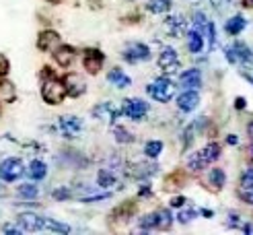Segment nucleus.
Segmentation results:
<instances>
[{"label":"nucleus","instance_id":"obj_17","mask_svg":"<svg viewBox=\"0 0 253 235\" xmlns=\"http://www.w3.org/2000/svg\"><path fill=\"white\" fill-rule=\"evenodd\" d=\"M54 58H56V62L60 66L66 68V66L72 64V60H74V49L70 46H60V47L54 49Z\"/></svg>","mask_w":253,"mask_h":235},{"label":"nucleus","instance_id":"obj_4","mask_svg":"<svg viewBox=\"0 0 253 235\" xmlns=\"http://www.w3.org/2000/svg\"><path fill=\"white\" fill-rule=\"evenodd\" d=\"M23 173V161L17 157H8L4 161H0V178L4 182H15L21 178Z\"/></svg>","mask_w":253,"mask_h":235},{"label":"nucleus","instance_id":"obj_8","mask_svg":"<svg viewBox=\"0 0 253 235\" xmlns=\"http://www.w3.org/2000/svg\"><path fill=\"white\" fill-rule=\"evenodd\" d=\"M122 58L126 62H130V64H136V62H144L150 58V49L144 44H130L122 52Z\"/></svg>","mask_w":253,"mask_h":235},{"label":"nucleus","instance_id":"obj_9","mask_svg":"<svg viewBox=\"0 0 253 235\" xmlns=\"http://www.w3.org/2000/svg\"><path fill=\"white\" fill-rule=\"evenodd\" d=\"M58 130L62 132V136H66V139H74V136L81 134L83 122L77 116H62L58 122Z\"/></svg>","mask_w":253,"mask_h":235},{"label":"nucleus","instance_id":"obj_45","mask_svg":"<svg viewBox=\"0 0 253 235\" xmlns=\"http://www.w3.org/2000/svg\"><path fill=\"white\" fill-rule=\"evenodd\" d=\"M243 6H251L253 8V0H243Z\"/></svg>","mask_w":253,"mask_h":235},{"label":"nucleus","instance_id":"obj_27","mask_svg":"<svg viewBox=\"0 0 253 235\" xmlns=\"http://www.w3.org/2000/svg\"><path fill=\"white\" fill-rule=\"evenodd\" d=\"M153 173H157V165H136L134 171H130V176L134 178H148V176H153Z\"/></svg>","mask_w":253,"mask_h":235},{"label":"nucleus","instance_id":"obj_39","mask_svg":"<svg viewBox=\"0 0 253 235\" xmlns=\"http://www.w3.org/2000/svg\"><path fill=\"white\" fill-rule=\"evenodd\" d=\"M241 198H243V202H247V204L253 206V192L251 190H243L241 192Z\"/></svg>","mask_w":253,"mask_h":235},{"label":"nucleus","instance_id":"obj_24","mask_svg":"<svg viewBox=\"0 0 253 235\" xmlns=\"http://www.w3.org/2000/svg\"><path fill=\"white\" fill-rule=\"evenodd\" d=\"M146 8L150 12H155V15H163V12H167L171 8V0H148Z\"/></svg>","mask_w":253,"mask_h":235},{"label":"nucleus","instance_id":"obj_31","mask_svg":"<svg viewBox=\"0 0 253 235\" xmlns=\"http://www.w3.org/2000/svg\"><path fill=\"white\" fill-rule=\"evenodd\" d=\"M171 223H173V217H171L169 210L167 208L159 210V229H169Z\"/></svg>","mask_w":253,"mask_h":235},{"label":"nucleus","instance_id":"obj_28","mask_svg":"<svg viewBox=\"0 0 253 235\" xmlns=\"http://www.w3.org/2000/svg\"><path fill=\"white\" fill-rule=\"evenodd\" d=\"M113 136H116V141L122 142V144H128V142L134 141V136H132L128 130H126V128H122V126H116V128H113Z\"/></svg>","mask_w":253,"mask_h":235},{"label":"nucleus","instance_id":"obj_12","mask_svg":"<svg viewBox=\"0 0 253 235\" xmlns=\"http://www.w3.org/2000/svg\"><path fill=\"white\" fill-rule=\"evenodd\" d=\"M200 103V95L196 89H185L179 97H177V107L181 111H194Z\"/></svg>","mask_w":253,"mask_h":235},{"label":"nucleus","instance_id":"obj_34","mask_svg":"<svg viewBox=\"0 0 253 235\" xmlns=\"http://www.w3.org/2000/svg\"><path fill=\"white\" fill-rule=\"evenodd\" d=\"M196 215H198V210H196V208H187V210H181L177 219H179V223H183V225H185V223H189L192 219H196Z\"/></svg>","mask_w":253,"mask_h":235},{"label":"nucleus","instance_id":"obj_13","mask_svg":"<svg viewBox=\"0 0 253 235\" xmlns=\"http://www.w3.org/2000/svg\"><path fill=\"white\" fill-rule=\"evenodd\" d=\"M19 225H21V229L33 233V231L43 229L45 227V221L40 215H35V213H23V215H19Z\"/></svg>","mask_w":253,"mask_h":235},{"label":"nucleus","instance_id":"obj_32","mask_svg":"<svg viewBox=\"0 0 253 235\" xmlns=\"http://www.w3.org/2000/svg\"><path fill=\"white\" fill-rule=\"evenodd\" d=\"M241 188L243 190H253V167H247L241 173Z\"/></svg>","mask_w":253,"mask_h":235},{"label":"nucleus","instance_id":"obj_14","mask_svg":"<svg viewBox=\"0 0 253 235\" xmlns=\"http://www.w3.org/2000/svg\"><path fill=\"white\" fill-rule=\"evenodd\" d=\"M179 85L183 89H200L202 87V72L198 68H189L179 77Z\"/></svg>","mask_w":253,"mask_h":235},{"label":"nucleus","instance_id":"obj_30","mask_svg":"<svg viewBox=\"0 0 253 235\" xmlns=\"http://www.w3.org/2000/svg\"><path fill=\"white\" fill-rule=\"evenodd\" d=\"M140 227H142V229H155V227L159 229V213H150V215L142 217Z\"/></svg>","mask_w":253,"mask_h":235},{"label":"nucleus","instance_id":"obj_19","mask_svg":"<svg viewBox=\"0 0 253 235\" xmlns=\"http://www.w3.org/2000/svg\"><path fill=\"white\" fill-rule=\"evenodd\" d=\"M107 79H109V83H113V87H118V89H126V87H130V83H132L128 74H124V70H120V68L109 70Z\"/></svg>","mask_w":253,"mask_h":235},{"label":"nucleus","instance_id":"obj_26","mask_svg":"<svg viewBox=\"0 0 253 235\" xmlns=\"http://www.w3.org/2000/svg\"><path fill=\"white\" fill-rule=\"evenodd\" d=\"M161 153H163V142H161V141H150V142L144 144V155H146V157L157 159Z\"/></svg>","mask_w":253,"mask_h":235},{"label":"nucleus","instance_id":"obj_22","mask_svg":"<svg viewBox=\"0 0 253 235\" xmlns=\"http://www.w3.org/2000/svg\"><path fill=\"white\" fill-rule=\"evenodd\" d=\"M224 171L222 169H218V167H214V169H210V173H208V182H210V186L214 190H220L222 186H224Z\"/></svg>","mask_w":253,"mask_h":235},{"label":"nucleus","instance_id":"obj_44","mask_svg":"<svg viewBox=\"0 0 253 235\" xmlns=\"http://www.w3.org/2000/svg\"><path fill=\"white\" fill-rule=\"evenodd\" d=\"M247 132L251 136V141H253V122H249V126H247Z\"/></svg>","mask_w":253,"mask_h":235},{"label":"nucleus","instance_id":"obj_46","mask_svg":"<svg viewBox=\"0 0 253 235\" xmlns=\"http://www.w3.org/2000/svg\"><path fill=\"white\" fill-rule=\"evenodd\" d=\"M6 194V188H4V186H0V196H4Z\"/></svg>","mask_w":253,"mask_h":235},{"label":"nucleus","instance_id":"obj_2","mask_svg":"<svg viewBox=\"0 0 253 235\" xmlns=\"http://www.w3.org/2000/svg\"><path fill=\"white\" fill-rule=\"evenodd\" d=\"M68 95L66 91V85L64 81H58V79H47L42 87V97H43V101L49 103V105H58L64 101V97Z\"/></svg>","mask_w":253,"mask_h":235},{"label":"nucleus","instance_id":"obj_16","mask_svg":"<svg viewBox=\"0 0 253 235\" xmlns=\"http://www.w3.org/2000/svg\"><path fill=\"white\" fill-rule=\"evenodd\" d=\"M165 31L173 37H179L185 33V21L181 15H173V17H167L165 19Z\"/></svg>","mask_w":253,"mask_h":235},{"label":"nucleus","instance_id":"obj_47","mask_svg":"<svg viewBox=\"0 0 253 235\" xmlns=\"http://www.w3.org/2000/svg\"><path fill=\"white\" fill-rule=\"evenodd\" d=\"M251 153H253V146H251Z\"/></svg>","mask_w":253,"mask_h":235},{"label":"nucleus","instance_id":"obj_11","mask_svg":"<svg viewBox=\"0 0 253 235\" xmlns=\"http://www.w3.org/2000/svg\"><path fill=\"white\" fill-rule=\"evenodd\" d=\"M64 85H66V91H68L70 97H81L86 91V85H84L83 77H81V74H74V72L66 74V77H64Z\"/></svg>","mask_w":253,"mask_h":235},{"label":"nucleus","instance_id":"obj_29","mask_svg":"<svg viewBox=\"0 0 253 235\" xmlns=\"http://www.w3.org/2000/svg\"><path fill=\"white\" fill-rule=\"evenodd\" d=\"M134 202H126L124 206H118L116 210H113V213H111V217H116V215H122V221H126V219H128L130 215H134Z\"/></svg>","mask_w":253,"mask_h":235},{"label":"nucleus","instance_id":"obj_36","mask_svg":"<svg viewBox=\"0 0 253 235\" xmlns=\"http://www.w3.org/2000/svg\"><path fill=\"white\" fill-rule=\"evenodd\" d=\"M0 91H2V95L8 99V101L15 99V91H12V85L10 83H0Z\"/></svg>","mask_w":253,"mask_h":235},{"label":"nucleus","instance_id":"obj_37","mask_svg":"<svg viewBox=\"0 0 253 235\" xmlns=\"http://www.w3.org/2000/svg\"><path fill=\"white\" fill-rule=\"evenodd\" d=\"M8 70H10V62H8V58H6L4 54H0V77H6Z\"/></svg>","mask_w":253,"mask_h":235},{"label":"nucleus","instance_id":"obj_25","mask_svg":"<svg viewBox=\"0 0 253 235\" xmlns=\"http://www.w3.org/2000/svg\"><path fill=\"white\" fill-rule=\"evenodd\" d=\"M233 49H235V54H237V58H239V60L253 62V52H251V47H249V46H245L243 42H237V44L233 46Z\"/></svg>","mask_w":253,"mask_h":235},{"label":"nucleus","instance_id":"obj_35","mask_svg":"<svg viewBox=\"0 0 253 235\" xmlns=\"http://www.w3.org/2000/svg\"><path fill=\"white\" fill-rule=\"evenodd\" d=\"M45 227L52 229V231H60V233H68L70 231L68 225H62V223H56V221H45Z\"/></svg>","mask_w":253,"mask_h":235},{"label":"nucleus","instance_id":"obj_5","mask_svg":"<svg viewBox=\"0 0 253 235\" xmlns=\"http://www.w3.org/2000/svg\"><path fill=\"white\" fill-rule=\"evenodd\" d=\"M124 114V109L118 107L116 103H111V101H105V103H99L93 107V116L101 122H107V124H113L120 116Z\"/></svg>","mask_w":253,"mask_h":235},{"label":"nucleus","instance_id":"obj_23","mask_svg":"<svg viewBox=\"0 0 253 235\" xmlns=\"http://www.w3.org/2000/svg\"><path fill=\"white\" fill-rule=\"evenodd\" d=\"M45 173H47V167H45L43 161H40V159H35L33 163L29 165V176H31L33 180H43Z\"/></svg>","mask_w":253,"mask_h":235},{"label":"nucleus","instance_id":"obj_48","mask_svg":"<svg viewBox=\"0 0 253 235\" xmlns=\"http://www.w3.org/2000/svg\"><path fill=\"white\" fill-rule=\"evenodd\" d=\"M214 2H216V0H214Z\"/></svg>","mask_w":253,"mask_h":235},{"label":"nucleus","instance_id":"obj_7","mask_svg":"<svg viewBox=\"0 0 253 235\" xmlns=\"http://www.w3.org/2000/svg\"><path fill=\"white\" fill-rule=\"evenodd\" d=\"M124 114L128 116L130 120H134V122H140L146 114H148V103L146 101H142V99H138V97H134V99H126L124 101Z\"/></svg>","mask_w":253,"mask_h":235},{"label":"nucleus","instance_id":"obj_41","mask_svg":"<svg viewBox=\"0 0 253 235\" xmlns=\"http://www.w3.org/2000/svg\"><path fill=\"white\" fill-rule=\"evenodd\" d=\"M235 105H237V109H243V107L247 105V101H245V99H243V97H237V101H235Z\"/></svg>","mask_w":253,"mask_h":235},{"label":"nucleus","instance_id":"obj_6","mask_svg":"<svg viewBox=\"0 0 253 235\" xmlns=\"http://www.w3.org/2000/svg\"><path fill=\"white\" fill-rule=\"evenodd\" d=\"M159 68L165 74H175L179 70V56L173 47H163L159 54Z\"/></svg>","mask_w":253,"mask_h":235},{"label":"nucleus","instance_id":"obj_3","mask_svg":"<svg viewBox=\"0 0 253 235\" xmlns=\"http://www.w3.org/2000/svg\"><path fill=\"white\" fill-rule=\"evenodd\" d=\"M148 95L155 99V101H159V103H167V101H171V97L175 95V85L169 81V79H165V77H161V79H157V81H153L148 85Z\"/></svg>","mask_w":253,"mask_h":235},{"label":"nucleus","instance_id":"obj_1","mask_svg":"<svg viewBox=\"0 0 253 235\" xmlns=\"http://www.w3.org/2000/svg\"><path fill=\"white\" fill-rule=\"evenodd\" d=\"M220 157V146L216 142H210L206 144L202 151H196L187 157V165L189 169H194V171H202L206 165H210L212 161H216Z\"/></svg>","mask_w":253,"mask_h":235},{"label":"nucleus","instance_id":"obj_40","mask_svg":"<svg viewBox=\"0 0 253 235\" xmlns=\"http://www.w3.org/2000/svg\"><path fill=\"white\" fill-rule=\"evenodd\" d=\"M183 204H185V198H181V196H175L171 200V206H183Z\"/></svg>","mask_w":253,"mask_h":235},{"label":"nucleus","instance_id":"obj_42","mask_svg":"<svg viewBox=\"0 0 253 235\" xmlns=\"http://www.w3.org/2000/svg\"><path fill=\"white\" fill-rule=\"evenodd\" d=\"M4 231H6V233H15V235H19V233H21V229L10 227V225H4Z\"/></svg>","mask_w":253,"mask_h":235},{"label":"nucleus","instance_id":"obj_18","mask_svg":"<svg viewBox=\"0 0 253 235\" xmlns=\"http://www.w3.org/2000/svg\"><path fill=\"white\" fill-rule=\"evenodd\" d=\"M187 47H189V52L192 54L202 52V47H204V35H202V31L192 29L187 33Z\"/></svg>","mask_w":253,"mask_h":235},{"label":"nucleus","instance_id":"obj_21","mask_svg":"<svg viewBox=\"0 0 253 235\" xmlns=\"http://www.w3.org/2000/svg\"><path fill=\"white\" fill-rule=\"evenodd\" d=\"M116 182H118V178L111 169H101L97 173V184L101 186V188H111V186H116Z\"/></svg>","mask_w":253,"mask_h":235},{"label":"nucleus","instance_id":"obj_43","mask_svg":"<svg viewBox=\"0 0 253 235\" xmlns=\"http://www.w3.org/2000/svg\"><path fill=\"white\" fill-rule=\"evenodd\" d=\"M226 142H229V144H237V136H235V134L226 136Z\"/></svg>","mask_w":253,"mask_h":235},{"label":"nucleus","instance_id":"obj_20","mask_svg":"<svg viewBox=\"0 0 253 235\" xmlns=\"http://www.w3.org/2000/svg\"><path fill=\"white\" fill-rule=\"evenodd\" d=\"M245 25H247V21H245L243 17L235 15V17H231L229 21H226L224 29H226V33H229V35H239V33H241V31L245 29Z\"/></svg>","mask_w":253,"mask_h":235},{"label":"nucleus","instance_id":"obj_33","mask_svg":"<svg viewBox=\"0 0 253 235\" xmlns=\"http://www.w3.org/2000/svg\"><path fill=\"white\" fill-rule=\"evenodd\" d=\"M19 196H23V198H35V196H37V186H33V184H23L21 188H19Z\"/></svg>","mask_w":253,"mask_h":235},{"label":"nucleus","instance_id":"obj_15","mask_svg":"<svg viewBox=\"0 0 253 235\" xmlns=\"http://www.w3.org/2000/svg\"><path fill=\"white\" fill-rule=\"evenodd\" d=\"M58 42H60V35L56 31L47 29V31H42L40 37H37V47H40L42 52H49V49H56Z\"/></svg>","mask_w":253,"mask_h":235},{"label":"nucleus","instance_id":"obj_10","mask_svg":"<svg viewBox=\"0 0 253 235\" xmlns=\"http://www.w3.org/2000/svg\"><path fill=\"white\" fill-rule=\"evenodd\" d=\"M103 62H105V56L99 52V49H86L84 52V60H83V64L86 68V72H91V74H97L101 70V66H103Z\"/></svg>","mask_w":253,"mask_h":235},{"label":"nucleus","instance_id":"obj_38","mask_svg":"<svg viewBox=\"0 0 253 235\" xmlns=\"http://www.w3.org/2000/svg\"><path fill=\"white\" fill-rule=\"evenodd\" d=\"M72 194H70V190H66V188H56L54 190V198L56 200H68Z\"/></svg>","mask_w":253,"mask_h":235}]
</instances>
